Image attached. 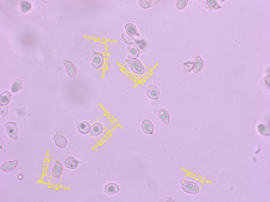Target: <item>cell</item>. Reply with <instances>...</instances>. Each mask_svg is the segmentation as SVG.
<instances>
[{
  "instance_id": "obj_1",
  "label": "cell",
  "mask_w": 270,
  "mask_h": 202,
  "mask_svg": "<svg viewBox=\"0 0 270 202\" xmlns=\"http://www.w3.org/2000/svg\"><path fill=\"white\" fill-rule=\"evenodd\" d=\"M131 70L135 73L142 75L145 72L144 66L141 62L136 58H130L125 60Z\"/></svg>"
},
{
  "instance_id": "obj_2",
  "label": "cell",
  "mask_w": 270,
  "mask_h": 202,
  "mask_svg": "<svg viewBox=\"0 0 270 202\" xmlns=\"http://www.w3.org/2000/svg\"><path fill=\"white\" fill-rule=\"evenodd\" d=\"M182 188L184 191L189 194H197L199 191L198 185L192 181H184L182 184Z\"/></svg>"
},
{
  "instance_id": "obj_3",
  "label": "cell",
  "mask_w": 270,
  "mask_h": 202,
  "mask_svg": "<svg viewBox=\"0 0 270 202\" xmlns=\"http://www.w3.org/2000/svg\"><path fill=\"white\" fill-rule=\"evenodd\" d=\"M6 131L10 137L14 139H17L18 136V129L16 124L9 122L6 124Z\"/></svg>"
},
{
  "instance_id": "obj_4",
  "label": "cell",
  "mask_w": 270,
  "mask_h": 202,
  "mask_svg": "<svg viewBox=\"0 0 270 202\" xmlns=\"http://www.w3.org/2000/svg\"><path fill=\"white\" fill-rule=\"evenodd\" d=\"M104 63V58L102 54L99 52H93V56L91 61V65L95 69H99L103 65Z\"/></svg>"
},
{
  "instance_id": "obj_5",
  "label": "cell",
  "mask_w": 270,
  "mask_h": 202,
  "mask_svg": "<svg viewBox=\"0 0 270 202\" xmlns=\"http://www.w3.org/2000/svg\"><path fill=\"white\" fill-rule=\"evenodd\" d=\"M53 140L56 145L60 148H64L67 145V138L59 131H57L55 135Z\"/></svg>"
},
{
  "instance_id": "obj_6",
  "label": "cell",
  "mask_w": 270,
  "mask_h": 202,
  "mask_svg": "<svg viewBox=\"0 0 270 202\" xmlns=\"http://www.w3.org/2000/svg\"><path fill=\"white\" fill-rule=\"evenodd\" d=\"M63 169V166L61 163L56 160L51 170V175L53 178H58L61 175Z\"/></svg>"
},
{
  "instance_id": "obj_7",
  "label": "cell",
  "mask_w": 270,
  "mask_h": 202,
  "mask_svg": "<svg viewBox=\"0 0 270 202\" xmlns=\"http://www.w3.org/2000/svg\"><path fill=\"white\" fill-rule=\"evenodd\" d=\"M64 163L68 168L74 169L78 167L80 162L74 157L69 156L65 158L64 160Z\"/></svg>"
},
{
  "instance_id": "obj_8",
  "label": "cell",
  "mask_w": 270,
  "mask_h": 202,
  "mask_svg": "<svg viewBox=\"0 0 270 202\" xmlns=\"http://www.w3.org/2000/svg\"><path fill=\"white\" fill-rule=\"evenodd\" d=\"M17 164L16 160L7 161L4 162L1 166V170L5 172H10L15 169Z\"/></svg>"
},
{
  "instance_id": "obj_9",
  "label": "cell",
  "mask_w": 270,
  "mask_h": 202,
  "mask_svg": "<svg viewBox=\"0 0 270 202\" xmlns=\"http://www.w3.org/2000/svg\"><path fill=\"white\" fill-rule=\"evenodd\" d=\"M143 132L148 135L152 134L154 130L153 124L149 120L145 119L143 120L141 126Z\"/></svg>"
},
{
  "instance_id": "obj_10",
  "label": "cell",
  "mask_w": 270,
  "mask_h": 202,
  "mask_svg": "<svg viewBox=\"0 0 270 202\" xmlns=\"http://www.w3.org/2000/svg\"><path fill=\"white\" fill-rule=\"evenodd\" d=\"M160 90L156 86L151 85L147 91L146 94L148 97L152 100L157 99L159 97Z\"/></svg>"
},
{
  "instance_id": "obj_11",
  "label": "cell",
  "mask_w": 270,
  "mask_h": 202,
  "mask_svg": "<svg viewBox=\"0 0 270 202\" xmlns=\"http://www.w3.org/2000/svg\"><path fill=\"white\" fill-rule=\"evenodd\" d=\"M103 129V126L101 123H96L91 125L89 134L92 136H98L102 133Z\"/></svg>"
},
{
  "instance_id": "obj_12",
  "label": "cell",
  "mask_w": 270,
  "mask_h": 202,
  "mask_svg": "<svg viewBox=\"0 0 270 202\" xmlns=\"http://www.w3.org/2000/svg\"><path fill=\"white\" fill-rule=\"evenodd\" d=\"M119 185L116 183H110L105 186L104 190L108 194L111 195L115 194L119 191Z\"/></svg>"
},
{
  "instance_id": "obj_13",
  "label": "cell",
  "mask_w": 270,
  "mask_h": 202,
  "mask_svg": "<svg viewBox=\"0 0 270 202\" xmlns=\"http://www.w3.org/2000/svg\"><path fill=\"white\" fill-rule=\"evenodd\" d=\"M66 72L69 76L71 77L75 76L76 74V68L71 62L65 60L64 62Z\"/></svg>"
},
{
  "instance_id": "obj_14",
  "label": "cell",
  "mask_w": 270,
  "mask_h": 202,
  "mask_svg": "<svg viewBox=\"0 0 270 202\" xmlns=\"http://www.w3.org/2000/svg\"><path fill=\"white\" fill-rule=\"evenodd\" d=\"M170 117L169 113L166 109L162 108L160 109L158 113V118L161 121L168 123Z\"/></svg>"
},
{
  "instance_id": "obj_15",
  "label": "cell",
  "mask_w": 270,
  "mask_h": 202,
  "mask_svg": "<svg viewBox=\"0 0 270 202\" xmlns=\"http://www.w3.org/2000/svg\"><path fill=\"white\" fill-rule=\"evenodd\" d=\"M204 65L203 60L200 57H197L194 62L192 69L194 72L196 73H199L202 69Z\"/></svg>"
},
{
  "instance_id": "obj_16",
  "label": "cell",
  "mask_w": 270,
  "mask_h": 202,
  "mask_svg": "<svg viewBox=\"0 0 270 202\" xmlns=\"http://www.w3.org/2000/svg\"><path fill=\"white\" fill-rule=\"evenodd\" d=\"M125 29L127 33L131 36H139L137 28L134 25L131 23H128L125 26Z\"/></svg>"
},
{
  "instance_id": "obj_17",
  "label": "cell",
  "mask_w": 270,
  "mask_h": 202,
  "mask_svg": "<svg viewBox=\"0 0 270 202\" xmlns=\"http://www.w3.org/2000/svg\"><path fill=\"white\" fill-rule=\"evenodd\" d=\"M77 128L79 132L80 133L86 134L88 133L90 130V124L88 122L84 121L78 125Z\"/></svg>"
},
{
  "instance_id": "obj_18",
  "label": "cell",
  "mask_w": 270,
  "mask_h": 202,
  "mask_svg": "<svg viewBox=\"0 0 270 202\" xmlns=\"http://www.w3.org/2000/svg\"><path fill=\"white\" fill-rule=\"evenodd\" d=\"M128 58H137L139 54V51L135 47L129 46L128 49Z\"/></svg>"
},
{
  "instance_id": "obj_19",
  "label": "cell",
  "mask_w": 270,
  "mask_h": 202,
  "mask_svg": "<svg viewBox=\"0 0 270 202\" xmlns=\"http://www.w3.org/2000/svg\"><path fill=\"white\" fill-rule=\"evenodd\" d=\"M11 95L8 91H5L1 95L0 101L2 104H7L11 98Z\"/></svg>"
},
{
  "instance_id": "obj_20",
  "label": "cell",
  "mask_w": 270,
  "mask_h": 202,
  "mask_svg": "<svg viewBox=\"0 0 270 202\" xmlns=\"http://www.w3.org/2000/svg\"><path fill=\"white\" fill-rule=\"evenodd\" d=\"M122 37L125 43L128 45L135 43L136 40L131 36L127 33H124L122 35Z\"/></svg>"
},
{
  "instance_id": "obj_21",
  "label": "cell",
  "mask_w": 270,
  "mask_h": 202,
  "mask_svg": "<svg viewBox=\"0 0 270 202\" xmlns=\"http://www.w3.org/2000/svg\"><path fill=\"white\" fill-rule=\"evenodd\" d=\"M137 48L141 51L144 50L147 47V43L146 41L143 39H138L136 40L135 43Z\"/></svg>"
},
{
  "instance_id": "obj_22",
  "label": "cell",
  "mask_w": 270,
  "mask_h": 202,
  "mask_svg": "<svg viewBox=\"0 0 270 202\" xmlns=\"http://www.w3.org/2000/svg\"><path fill=\"white\" fill-rule=\"evenodd\" d=\"M22 82L20 80H17L12 85L11 90L12 92H15L19 90L22 87Z\"/></svg>"
},
{
  "instance_id": "obj_23",
  "label": "cell",
  "mask_w": 270,
  "mask_h": 202,
  "mask_svg": "<svg viewBox=\"0 0 270 202\" xmlns=\"http://www.w3.org/2000/svg\"><path fill=\"white\" fill-rule=\"evenodd\" d=\"M20 10L22 12H25L29 11L31 8L30 4L28 2L24 1L22 2L20 5Z\"/></svg>"
},
{
  "instance_id": "obj_24",
  "label": "cell",
  "mask_w": 270,
  "mask_h": 202,
  "mask_svg": "<svg viewBox=\"0 0 270 202\" xmlns=\"http://www.w3.org/2000/svg\"><path fill=\"white\" fill-rule=\"evenodd\" d=\"M194 64V62H186L183 64V67L184 71L185 72H188L193 69Z\"/></svg>"
},
{
  "instance_id": "obj_25",
  "label": "cell",
  "mask_w": 270,
  "mask_h": 202,
  "mask_svg": "<svg viewBox=\"0 0 270 202\" xmlns=\"http://www.w3.org/2000/svg\"><path fill=\"white\" fill-rule=\"evenodd\" d=\"M139 4L141 7L144 9L149 8L151 5V1L150 0H140Z\"/></svg>"
},
{
  "instance_id": "obj_26",
  "label": "cell",
  "mask_w": 270,
  "mask_h": 202,
  "mask_svg": "<svg viewBox=\"0 0 270 202\" xmlns=\"http://www.w3.org/2000/svg\"><path fill=\"white\" fill-rule=\"evenodd\" d=\"M8 107L7 105H2L0 106V113L3 116H6L8 112Z\"/></svg>"
},
{
  "instance_id": "obj_27",
  "label": "cell",
  "mask_w": 270,
  "mask_h": 202,
  "mask_svg": "<svg viewBox=\"0 0 270 202\" xmlns=\"http://www.w3.org/2000/svg\"><path fill=\"white\" fill-rule=\"evenodd\" d=\"M18 178L19 179L21 180L23 178V176L22 174H20L18 176Z\"/></svg>"
},
{
  "instance_id": "obj_28",
  "label": "cell",
  "mask_w": 270,
  "mask_h": 202,
  "mask_svg": "<svg viewBox=\"0 0 270 202\" xmlns=\"http://www.w3.org/2000/svg\"><path fill=\"white\" fill-rule=\"evenodd\" d=\"M152 1V2L153 3H158V1H156V0H154H154H152V1Z\"/></svg>"
}]
</instances>
